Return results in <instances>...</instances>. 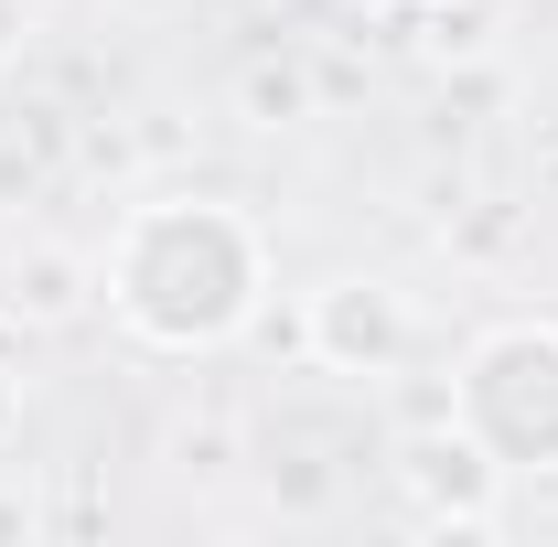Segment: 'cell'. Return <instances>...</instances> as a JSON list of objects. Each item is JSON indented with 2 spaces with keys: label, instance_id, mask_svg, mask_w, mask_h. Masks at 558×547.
<instances>
[{
  "label": "cell",
  "instance_id": "obj_1",
  "mask_svg": "<svg viewBox=\"0 0 558 547\" xmlns=\"http://www.w3.org/2000/svg\"><path fill=\"white\" fill-rule=\"evenodd\" d=\"M97 301L140 354H226L269 312V236L226 194H140L97 247Z\"/></svg>",
  "mask_w": 558,
  "mask_h": 547
},
{
  "label": "cell",
  "instance_id": "obj_2",
  "mask_svg": "<svg viewBox=\"0 0 558 547\" xmlns=\"http://www.w3.org/2000/svg\"><path fill=\"white\" fill-rule=\"evenodd\" d=\"M451 418L484 440V462H505V483H548L558 473V312H505L462 343Z\"/></svg>",
  "mask_w": 558,
  "mask_h": 547
},
{
  "label": "cell",
  "instance_id": "obj_3",
  "mask_svg": "<svg viewBox=\"0 0 558 547\" xmlns=\"http://www.w3.org/2000/svg\"><path fill=\"white\" fill-rule=\"evenodd\" d=\"M398 494H409L418 526H462V537H494L505 526V462H484V440L462 429V418L440 409V429H418V440H398Z\"/></svg>",
  "mask_w": 558,
  "mask_h": 547
},
{
  "label": "cell",
  "instance_id": "obj_4",
  "mask_svg": "<svg viewBox=\"0 0 558 547\" xmlns=\"http://www.w3.org/2000/svg\"><path fill=\"white\" fill-rule=\"evenodd\" d=\"M409 290L398 279H365V269H344V279H323L312 290V312H301V343H312V365L323 376H398L409 365Z\"/></svg>",
  "mask_w": 558,
  "mask_h": 547
},
{
  "label": "cell",
  "instance_id": "obj_5",
  "mask_svg": "<svg viewBox=\"0 0 558 547\" xmlns=\"http://www.w3.org/2000/svg\"><path fill=\"white\" fill-rule=\"evenodd\" d=\"M86 301H97V258H75V247H44V236L11 258V290H0V312H11V323H33V333L75 323Z\"/></svg>",
  "mask_w": 558,
  "mask_h": 547
},
{
  "label": "cell",
  "instance_id": "obj_6",
  "mask_svg": "<svg viewBox=\"0 0 558 547\" xmlns=\"http://www.w3.org/2000/svg\"><path fill=\"white\" fill-rule=\"evenodd\" d=\"M236 119L247 130H301L312 119V65L301 54H247L236 65Z\"/></svg>",
  "mask_w": 558,
  "mask_h": 547
},
{
  "label": "cell",
  "instance_id": "obj_7",
  "mask_svg": "<svg viewBox=\"0 0 558 547\" xmlns=\"http://www.w3.org/2000/svg\"><path fill=\"white\" fill-rule=\"evenodd\" d=\"M161 462H172V473H236V462H247V440H236V418L226 409H205V418H172V429H161Z\"/></svg>",
  "mask_w": 558,
  "mask_h": 547
},
{
  "label": "cell",
  "instance_id": "obj_8",
  "mask_svg": "<svg viewBox=\"0 0 558 547\" xmlns=\"http://www.w3.org/2000/svg\"><path fill=\"white\" fill-rule=\"evenodd\" d=\"M22 44H33V0H0V65H11Z\"/></svg>",
  "mask_w": 558,
  "mask_h": 547
},
{
  "label": "cell",
  "instance_id": "obj_9",
  "mask_svg": "<svg viewBox=\"0 0 558 547\" xmlns=\"http://www.w3.org/2000/svg\"><path fill=\"white\" fill-rule=\"evenodd\" d=\"M11 429H22V376L0 365V440H11Z\"/></svg>",
  "mask_w": 558,
  "mask_h": 547
},
{
  "label": "cell",
  "instance_id": "obj_10",
  "mask_svg": "<svg viewBox=\"0 0 558 547\" xmlns=\"http://www.w3.org/2000/svg\"><path fill=\"white\" fill-rule=\"evenodd\" d=\"M22 526H33V505H22V494H0V537H22Z\"/></svg>",
  "mask_w": 558,
  "mask_h": 547
},
{
  "label": "cell",
  "instance_id": "obj_11",
  "mask_svg": "<svg viewBox=\"0 0 558 547\" xmlns=\"http://www.w3.org/2000/svg\"><path fill=\"white\" fill-rule=\"evenodd\" d=\"M398 11H462V0H398Z\"/></svg>",
  "mask_w": 558,
  "mask_h": 547
}]
</instances>
